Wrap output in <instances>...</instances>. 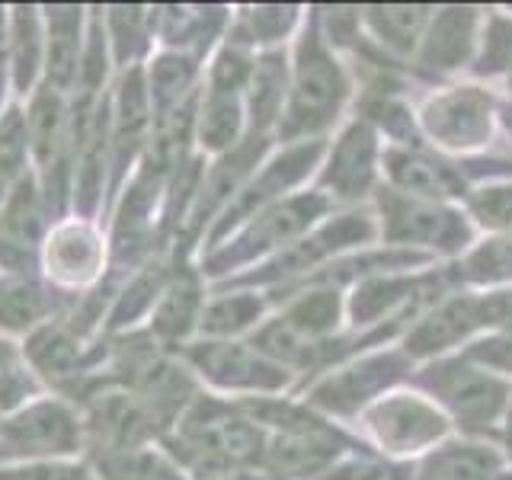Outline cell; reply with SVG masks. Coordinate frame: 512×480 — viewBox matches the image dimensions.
I'll use <instances>...</instances> for the list:
<instances>
[{
  "mask_svg": "<svg viewBox=\"0 0 512 480\" xmlns=\"http://www.w3.org/2000/svg\"><path fill=\"white\" fill-rule=\"evenodd\" d=\"M436 391L445 397V404L458 413V420L468 429H484L503 404V384L474 372L468 365H442L432 375Z\"/></svg>",
  "mask_w": 512,
  "mask_h": 480,
  "instance_id": "7c38bea8",
  "label": "cell"
},
{
  "mask_svg": "<svg viewBox=\"0 0 512 480\" xmlns=\"http://www.w3.org/2000/svg\"><path fill=\"white\" fill-rule=\"evenodd\" d=\"M346 96V77L340 64L333 61L327 45L320 42L317 32H308L298 42L295 71L288 84V103L282 112L279 132L282 138H301L308 132L324 128Z\"/></svg>",
  "mask_w": 512,
  "mask_h": 480,
  "instance_id": "3957f363",
  "label": "cell"
},
{
  "mask_svg": "<svg viewBox=\"0 0 512 480\" xmlns=\"http://www.w3.org/2000/svg\"><path fill=\"white\" fill-rule=\"evenodd\" d=\"M477 314H480V324H512V292L480 301Z\"/></svg>",
  "mask_w": 512,
  "mask_h": 480,
  "instance_id": "74e56055",
  "label": "cell"
},
{
  "mask_svg": "<svg viewBox=\"0 0 512 480\" xmlns=\"http://www.w3.org/2000/svg\"><path fill=\"white\" fill-rule=\"evenodd\" d=\"M77 295H64L42 276H0V333L29 336L42 324L71 311Z\"/></svg>",
  "mask_w": 512,
  "mask_h": 480,
  "instance_id": "9c48e42d",
  "label": "cell"
},
{
  "mask_svg": "<svg viewBox=\"0 0 512 480\" xmlns=\"http://www.w3.org/2000/svg\"><path fill=\"white\" fill-rule=\"evenodd\" d=\"M189 372H196L218 391H247V394H272L288 381V372L263 356L253 343L237 340H196L176 352Z\"/></svg>",
  "mask_w": 512,
  "mask_h": 480,
  "instance_id": "8992f818",
  "label": "cell"
},
{
  "mask_svg": "<svg viewBox=\"0 0 512 480\" xmlns=\"http://www.w3.org/2000/svg\"><path fill=\"white\" fill-rule=\"evenodd\" d=\"M490 103L477 90H458L445 96L436 106H429V128L432 135H439L445 144H477L490 132Z\"/></svg>",
  "mask_w": 512,
  "mask_h": 480,
  "instance_id": "ffe728a7",
  "label": "cell"
},
{
  "mask_svg": "<svg viewBox=\"0 0 512 480\" xmlns=\"http://www.w3.org/2000/svg\"><path fill=\"white\" fill-rule=\"evenodd\" d=\"M474 215L493 224V228H503V224H512V189H480L471 199Z\"/></svg>",
  "mask_w": 512,
  "mask_h": 480,
  "instance_id": "d590c367",
  "label": "cell"
},
{
  "mask_svg": "<svg viewBox=\"0 0 512 480\" xmlns=\"http://www.w3.org/2000/svg\"><path fill=\"white\" fill-rule=\"evenodd\" d=\"M84 448V416L58 394H42L16 413L0 416V464L74 458Z\"/></svg>",
  "mask_w": 512,
  "mask_h": 480,
  "instance_id": "7a4b0ae2",
  "label": "cell"
},
{
  "mask_svg": "<svg viewBox=\"0 0 512 480\" xmlns=\"http://www.w3.org/2000/svg\"><path fill=\"white\" fill-rule=\"evenodd\" d=\"M314 157H317V144H301V148L285 151L279 160H272L269 167H263L260 176H250L247 186L237 192L234 202L224 208L221 218L212 224V231L205 234L208 250L224 244L231 231H237L240 224H247L253 215H260L263 208L276 205L282 192L288 186H295L301 176H304V170L314 164Z\"/></svg>",
  "mask_w": 512,
  "mask_h": 480,
  "instance_id": "52a82bcc",
  "label": "cell"
},
{
  "mask_svg": "<svg viewBox=\"0 0 512 480\" xmlns=\"http://www.w3.org/2000/svg\"><path fill=\"white\" fill-rule=\"evenodd\" d=\"M394 375H397V362L394 359L365 362L362 368H349V372L324 381L314 391V400H317V404L330 407V410H352L359 400H365V394H372L375 388H381V384H388Z\"/></svg>",
  "mask_w": 512,
  "mask_h": 480,
  "instance_id": "cb8c5ba5",
  "label": "cell"
},
{
  "mask_svg": "<svg viewBox=\"0 0 512 480\" xmlns=\"http://www.w3.org/2000/svg\"><path fill=\"white\" fill-rule=\"evenodd\" d=\"M506 445H509V455H512V410H509V420H506Z\"/></svg>",
  "mask_w": 512,
  "mask_h": 480,
  "instance_id": "b9f144b4",
  "label": "cell"
},
{
  "mask_svg": "<svg viewBox=\"0 0 512 480\" xmlns=\"http://www.w3.org/2000/svg\"><path fill=\"white\" fill-rule=\"evenodd\" d=\"M32 170L29 164V128L26 106L10 103L0 112V176L13 186Z\"/></svg>",
  "mask_w": 512,
  "mask_h": 480,
  "instance_id": "f1b7e54d",
  "label": "cell"
},
{
  "mask_svg": "<svg viewBox=\"0 0 512 480\" xmlns=\"http://www.w3.org/2000/svg\"><path fill=\"white\" fill-rule=\"evenodd\" d=\"M500 461L487 448L448 445L423 464L420 480H493Z\"/></svg>",
  "mask_w": 512,
  "mask_h": 480,
  "instance_id": "484cf974",
  "label": "cell"
},
{
  "mask_svg": "<svg viewBox=\"0 0 512 480\" xmlns=\"http://www.w3.org/2000/svg\"><path fill=\"white\" fill-rule=\"evenodd\" d=\"M285 103H288L285 58L276 52L256 58L250 84L244 90V116L250 122V135H263L272 122H282Z\"/></svg>",
  "mask_w": 512,
  "mask_h": 480,
  "instance_id": "ac0fdd59",
  "label": "cell"
},
{
  "mask_svg": "<svg viewBox=\"0 0 512 480\" xmlns=\"http://www.w3.org/2000/svg\"><path fill=\"white\" fill-rule=\"evenodd\" d=\"M87 464L93 468L96 480H189L180 464L154 442L90 455Z\"/></svg>",
  "mask_w": 512,
  "mask_h": 480,
  "instance_id": "44dd1931",
  "label": "cell"
},
{
  "mask_svg": "<svg viewBox=\"0 0 512 480\" xmlns=\"http://www.w3.org/2000/svg\"><path fill=\"white\" fill-rule=\"evenodd\" d=\"M144 84H148L154 119L170 116L173 109L186 106L192 96L199 93L196 90L199 58L183 55V52H164V48H160V52L151 55L148 64H144Z\"/></svg>",
  "mask_w": 512,
  "mask_h": 480,
  "instance_id": "2e32d148",
  "label": "cell"
},
{
  "mask_svg": "<svg viewBox=\"0 0 512 480\" xmlns=\"http://www.w3.org/2000/svg\"><path fill=\"white\" fill-rule=\"evenodd\" d=\"M202 308H205V292L199 272H192L186 263H180L148 317V333L164 349L180 352L189 343V336L199 330Z\"/></svg>",
  "mask_w": 512,
  "mask_h": 480,
  "instance_id": "30bf717a",
  "label": "cell"
},
{
  "mask_svg": "<svg viewBox=\"0 0 512 480\" xmlns=\"http://www.w3.org/2000/svg\"><path fill=\"white\" fill-rule=\"evenodd\" d=\"M336 455V436L320 429L314 420L298 429H282L266 445V468L279 477H311Z\"/></svg>",
  "mask_w": 512,
  "mask_h": 480,
  "instance_id": "5bb4252c",
  "label": "cell"
},
{
  "mask_svg": "<svg viewBox=\"0 0 512 480\" xmlns=\"http://www.w3.org/2000/svg\"><path fill=\"white\" fill-rule=\"evenodd\" d=\"M372 157H375V138L365 125H352L336 144L330 157V167L324 183L336 196H359V192L372 180Z\"/></svg>",
  "mask_w": 512,
  "mask_h": 480,
  "instance_id": "603a6c76",
  "label": "cell"
},
{
  "mask_svg": "<svg viewBox=\"0 0 512 480\" xmlns=\"http://www.w3.org/2000/svg\"><path fill=\"white\" fill-rule=\"evenodd\" d=\"M0 480H96V474L87 461L55 458V461L0 464Z\"/></svg>",
  "mask_w": 512,
  "mask_h": 480,
  "instance_id": "d6a6232c",
  "label": "cell"
},
{
  "mask_svg": "<svg viewBox=\"0 0 512 480\" xmlns=\"http://www.w3.org/2000/svg\"><path fill=\"white\" fill-rule=\"evenodd\" d=\"M160 445L186 477L199 480H240L266 461L260 426L244 407H231L218 397L192 400Z\"/></svg>",
  "mask_w": 512,
  "mask_h": 480,
  "instance_id": "6da1fadb",
  "label": "cell"
},
{
  "mask_svg": "<svg viewBox=\"0 0 512 480\" xmlns=\"http://www.w3.org/2000/svg\"><path fill=\"white\" fill-rule=\"evenodd\" d=\"M391 176L407 192H420V196H452L455 192V180L445 167L410 154H391Z\"/></svg>",
  "mask_w": 512,
  "mask_h": 480,
  "instance_id": "1f68e13d",
  "label": "cell"
},
{
  "mask_svg": "<svg viewBox=\"0 0 512 480\" xmlns=\"http://www.w3.org/2000/svg\"><path fill=\"white\" fill-rule=\"evenodd\" d=\"M295 23V10L292 7H253L237 16V23L231 29L228 42L240 48H253V45H266L282 39Z\"/></svg>",
  "mask_w": 512,
  "mask_h": 480,
  "instance_id": "4dcf8cb0",
  "label": "cell"
},
{
  "mask_svg": "<svg viewBox=\"0 0 512 480\" xmlns=\"http://www.w3.org/2000/svg\"><path fill=\"white\" fill-rule=\"evenodd\" d=\"M336 314H340V298L336 292H311L298 298L292 308L282 314V324L295 330L301 340L320 346V340L336 327Z\"/></svg>",
  "mask_w": 512,
  "mask_h": 480,
  "instance_id": "83f0119b",
  "label": "cell"
},
{
  "mask_svg": "<svg viewBox=\"0 0 512 480\" xmlns=\"http://www.w3.org/2000/svg\"><path fill=\"white\" fill-rule=\"evenodd\" d=\"M109 240L93 218L68 215L48 228L39 250V272L64 295H87L106 279Z\"/></svg>",
  "mask_w": 512,
  "mask_h": 480,
  "instance_id": "277c9868",
  "label": "cell"
},
{
  "mask_svg": "<svg viewBox=\"0 0 512 480\" xmlns=\"http://www.w3.org/2000/svg\"><path fill=\"white\" fill-rule=\"evenodd\" d=\"M324 208V199L317 196H295L288 202H276L253 215L247 224H240L237 234L224 244L205 250L202 256V276H228V272L253 263L256 256H266L272 250L285 247L288 240L298 237L311 224V218Z\"/></svg>",
  "mask_w": 512,
  "mask_h": 480,
  "instance_id": "5b68a950",
  "label": "cell"
},
{
  "mask_svg": "<svg viewBox=\"0 0 512 480\" xmlns=\"http://www.w3.org/2000/svg\"><path fill=\"white\" fill-rule=\"evenodd\" d=\"M244 96L221 93V90H199L196 103V144L205 154H228L234 144L244 138Z\"/></svg>",
  "mask_w": 512,
  "mask_h": 480,
  "instance_id": "e0dca14e",
  "label": "cell"
},
{
  "mask_svg": "<svg viewBox=\"0 0 512 480\" xmlns=\"http://www.w3.org/2000/svg\"><path fill=\"white\" fill-rule=\"evenodd\" d=\"M7 55L10 87L20 100H29L45 80V26L42 7H7Z\"/></svg>",
  "mask_w": 512,
  "mask_h": 480,
  "instance_id": "8fae6325",
  "label": "cell"
},
{
  "mask_svg": "<svg viewBox=\"0 0 512 480\" xmlns=\"http://www.w3.org/2000/svg\"><path fill=\"white\" fill-rule=\"evenodd\" d=\"M320 480H400V474L391 468H381V464H372V461H352V464H343V468L330 471Z\"/></svg>",
  "mask_w": 512,
  "mask_h": 480,
  "instance_id": "8d00e7d4",
  "label": "cell"
},
{
  "mask_svg": "<svg viewBox=\"0 0 512 480\" xmlns=\"http://www.w3.org/2000/svg\"><path fill=\"white\" fill-rule=\"evenodd\" d=\"M96 13L109 42L112 68H119V74L144 68L154 55L151 7H96Z\"/></svg>",
  "mask_w": 512,
  "mask_h": 480,
  "instance_id": "9a60e30c",
  "label": "cell"
},
{
  "mask_svg": "<svg viewBox=\"0 0 512 480\" xmlns=\"http://www.w3.org/2000/svg\"><path fill=\"white\" fill-rule=\"evenodd\" d=\"M474 279H506L512 276V240H493L484 250H477L471 260Z\"/></svg>",
  "mask_w": 512,
  "mask_h": 480,
  "instance_id": "e575fe53",
  "label": "cell"
},
{
  "mask_svg": "<svg viewBox=\"0 0 512 480\" xmlns=\"http://www.w3.org/2000/svg\"><path fill=\"white\" fill-rule=\"evenodd\" d=\"M42 26H45V87L58 93H68L77 84L80 58L87 48V26L90 10L74 4H55L42 7Z\"/></svg>",
  "mask_w": 512,
  "mask_h": 480,
  "instance_id": "ba28073f",
  "label": "cell"
},
{
  "mask_svg": "<svg viewBox=\"0 0 512 480\" xmlns=\"http://www.w3.org/2000/svg\"><path fill=\"white\" fill-rule=\"evenodd\" d=\"M480 324V314H477V301H455L442 308L436 317H429L426 324L413 333L410 340V349L413 352H429V349H439L445 343L458 340L464 336L471 327Z\"/></svg>",
  "mask_w": 512,
  "mask_h": 480,
  "instance_id": "f546056e",
  "label": "cell"
},
{
  "mask_svg": "<svg viewBox=\"0 0 512 480\" xmlns=\"http://www.w3.org/2000/svg\"><path fill=\"white\" fill-rule=\"evenodd\" d=\"M384 218H388V234L394 240H436L442 247H455L464 237V224L455 215L436 212V208L426 205L388 199Z\"/></svg>",
  "mask_w": 512,
  "mask_h": 480,
  "instance_id": "7402d4cb",
  "label": "cell"
},
{
  "mask_svg": "<svg viewBox=\"0 0 512 480\" xmlns=\"http://www.w3.org/2000/svg\"><path fill=\"white\" fill-rule=\"evenodd\" d=\"M372 429L378 432V439L384 445L394 448V452H407V448L432 442L445 426L436 410H429L420 400L400 397L372 413Z\"/></svg>",
  "mask_w": 512,
  "mask_h": 480,
  "instance_id": "d6986e66",
  "label": "cell"
},
{
  "mask_svg": "<svg viewBox=\"0 0 512 480\" xmlns=\"http://www.w3.org/2000/svg\"><path fill=\"white\" fill-rule=\"evenodd\" d=\"M372 23L378 29V36L394 45V48H410L416 32L423 26V10L410 7H388V10H372Z\"/></svg>",
  "mask_w": 512,
  "mask_h": 480,
  "instance_id": "836d02e7",
  "label": "cell"
},
{
  "mask_svg": "<svg viewBox=\"0 0 512 480\" xmlns=\"http://www.w3.org/2000/svg\"><path fill=\"white\" fill-rule=\"evenodd\" d=\"M10 183L4 180V176H0V215H4V205H7V199H10Z\"/></svg>",
  "mask_w": 512,
  "mask_h": 480,
  "instance_id": "60d3db41",
  "label": "cell"
},
{
  "mask_svg": "<svg viewBox=\"0 0 512 480\" xmlns=\"http://www.w3.org/2000/svg\"><path fill=\"white\" fill-rule=\"evenodd\" d=\"M477 359L484 362H493V365H503V368H512V340H493V343H484L474 349Z\"/></svg>",
  "mask_w": 512,
  "mask_h": 480,
  "instance_id": "f35d334b",
  "label": "cell"
},
{
  "mask_svg": "<svg viewBox=\"0 0 512 480\" xmlns=\"http://www.w3.org/2000/svg\"><path fill=\"white\" fill-rule=\"evenodd\" d=\"M224 26L221 7H151V32L164 52L202 58Z\"/></svg>",
  "mask_w": 512,
  "mask_h": 480,
  "instance_id": "4fadbf2b",
  "label": "cell"
},
{
  "mask_svg": "<svg viewBox=\"0 0 512 480\" xmlns=\"http://www.w3.org/2000/svg\"><path fill=\"white\" fill-rule=\"evenodd\" d=\"M471 23H474L471 10H445L429 32L423 61L436 64V68H455V64L468 55Z\"/></svg>",
  "mask_w": 512,
  "mask_h": 480,
  "instance_id": "4316f807",
  "label": "cell"
},
{
  "mask_svg": "<svg viewBox=\"0 0 512 480\" xmlns=\"http://www.w3.org/2000/svg\"><path fill=\"white\" fill-rule=\"evenodd\" d=\"M260 314H263V298H256L253 292H234L215 301H205L196 333H202V340H231V336L253 327Z\"/></svg>",
  "mask_w": 512,
  "mask_h": 480,
  "instance_id": "d4e9b609",
  "label": "cell"
},
{
  "mask_svg": "<svg viewBox=\"0 0 512 480\" xmlns=\"http://www.w3.org/2000/svg\"><path fill=\"white\" fill-rule=\"evenodd\" d=\"M23 362V346H16L10 336L0 333V375H7L13 365Z\"/></svg>",
  "mask_w": 512,
  "mask_h": 480,
  "instance_id": "ab89813d",
  "label": "cell"
}]
</instances>
